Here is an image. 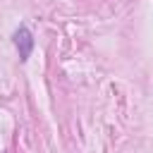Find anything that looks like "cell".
I'll use <instances>...</instances> for the list:
<instances>
[{"label": "cell", "mask_w": 153, "mask_h": 153, "mask_svg": "<svg viewBox=\"0 0 153 153\" xmlns=\"http://www.w3.org/2000/svg\"><path fill=\"white\" fill-rule=\"evenodd\" d=\"M12 43H14L17 53H19V60H29V55H31V50H33V36H31V31H29L26 26H19V29L14 31Z\"/></svg>", "instance_id": "6da1fadb"}]
</instances>
